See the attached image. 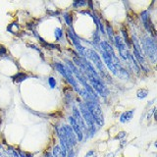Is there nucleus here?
<instances>
[{"instance_id":"1","label":"nucleus","mask_w":157,"mask_h":157,"mask_svg":"<svg viewBox=\"0 0 157 157\" xmlns=\"http://www.w3.org/2000/svg\"><path fill=\"white\" fill-rule=\"evenodd\" d=\"M80 112L81 115L82 117L83 121L86 123V126L87 128V132H88V136H93L96 132V127L94 126V120H93V117L91 116L90 112L88 111L87 107L86 105V103L81 102L80 103Z\"/></svg>"},{"instance_id":"2","label":"nucleus","mask_w":157,"mask_h":157,"mask_svg":"<svg viewBox=\"0 0 157 157\" xmlns=\"http://www.w3.org/2000/svg\"><path fill=\"white\" fill-rule=\"evenodd\" d=\"M86 105L88 111L90 112L91 116L93 117L94 123L98 127H102L104 125V118H103L102 110L97 102L94 101H86Z\"/></svg>"},{"instance_id":"3","label":"nucleus","mask_w":157,"mask_h":157,"mask_svg":"<svg viewBox=\"0 0 157 157\" xmlns=\"http://www.w3.org/2000/svg\"><path fill=\"white\" fill-rule=\"evenodd\" d=\"M142 45H144L145 54L149 57L151 62L154 64L156 60V44L154 39L151 37H144V39L142 40Z\"/></svg>"},{"instance_id":"4","label":"nucleus","mask_w":157,"mask_h":157,"mask_svg":"<svg viewBox=\"0 0 157 157\" xmlns=\"http://www.w3.org/2000/svg\"><path fill=\"white\" fill-rule=\"evenodd\" d=\"M56 68H57V70L59 71V73L61 74V75L66 78V80L71 83V85L74 86V88L78 92L80 91V90H78V83H77V82H76V80L74 78V77H73V74H72V72L69 70V68H67V67H65V66H63L62 64H60V63H57L56 64Z\"/></svg>"},{"instance_id":"5","label":"nucleus","mask_w":157,"mask_h":157,"mask_svg":"<svg viewBox=\"0 0 157 157\" xmlns=\"http://www.w3.org/2000/svg\"><path fill=\"white\" fill-rule=\"evenodd\" d=\"M86 54H87V56L90 57L91 60L93 61V63L95 64V66L97 67L98 70L100 71V73L102 74V76L103 77H107V73L105 71V68H104V66H103L102 61H101L99 55H98V54L95 51L90 50H90H86Z\"/></svg>"},{"instance_id":"6","label":"nucleus","mask_w":157,"mask_h":157,"mask_svg":"<svg viewBox=\"0 0 157 157\" xmlns=\"http://www.w3.org/2000/svg\"><path fill=\"white\" fill-rule=\"evenodd\" d=\"M64 132H65V139L67 141V144L70 148H74L78 144V140L75 135V132L72 130V128L69 125H64Z\"/></svg>"},{"instance_id":"7","label":"nucleus","mask_w":157,"mask_h":157,"mask_svg":"<svg viewBox=\"0 0 157 157\" xmlns=\"http://www.w3.org/2000/svg\"><path fill=\"white\" fill-rule=\"evenodd\" d=\"M86 77L88 78V81L90 82L91 86H92L91 87L93 88V90H95L101 96H104V97L107 96V94H108V90H107L106 86H105L104 85H103L102 81H97V80H95L94 78L91 77V76H90V75H86Z\"/></svg>"},{"instance_id":"8","label":"nucleus","mask_w":157,"mask_h":157,"mask_svg":"<svg viewBox=\"0 0 157 157\" xmlns=\"http://www.w3.org/2000/svg\"><path fill=\"white\" fill-rule=\"evenodd\" d=\"M75 121L77 122V124L78 125V127L81 128V130L82 132L83 135H86V136H88V132H87V128L86 126V123L83 121L82 117L81 115V112L80 110H78V108L74 106L73 107V116H72Z\"/></svg>"},{"instance_id":"9","label":"nucleus","mask_w":157,"mask_h":157,"mask_svg":"<svg viewBox=\"0 0 157 157\" xmlns=\"http://www.w3.org/2000/svg\"><path fill=\"white\" fill-rule=\"evenodd\" d=\"M114 42L116 44V46L119 50L120 55L122 56V58L124 59L125 61H128V56H129V52H128L127 46L124 42V40L120 37V36H114Z\"/></svg>"},{"instance_id":"10","label":"nucleus","mask_w":157,"mask_h":157,"mask_svg":"<svg viewBox=\"0 0 157 157\" xmlns=\"http://www.w3.org/2000/svg\"><path fill=\"white\" fill-rule=\"evenodd\" d=\"M68 121H69V123H70V125H69V126L72 128V130L74 131V132H75L78 141V142L82 141V140H83V134H82V132L81 130V128L78 127V125L77 124V122L75 121V119H74L72 116H70V117L68 118Z\"/></svg>"},{"instance_id":"11","label":"nucleus","mask_w":157,"mask_h":157,"mask_svg":"<svg viewBox=\"0 0 157 157\" xmlns=\"http://www.w3.org/2000/svg\"><path fill=\"white\" fill-rule=\"evenodd\" d=\"M67 33H68L69 37H70V38L72 39V41H73V43H74V45L76 46L77 50H78V52H80L81 55L86 56V49H85V47H82V45L80 43V40H78V38L75 36V34H74V33L71 31L70 29H68Z\"/></svg>"},{"instance_id":"12","label":"nucleus","mask_w":157,"mask_h":157,"mask_svg":"<svg viewBox=\"0 0 157 157\" xmlns=\"http://www.w3.org/2000/svg\"><path fill=\"white\" fill-rule=\"evenodd\" d=\"M100 50H101V49H100ZM101 55H102V58H103V61H104V63L106 64L107 68L111 71L112 74H114V75L116 76V69H115L114 64H113V62H112L111 57L103 50H101Z\"/></svg>"},{"instance_id":"13","label":"nucleus","mask_w":157,"mask_h":157,"mask_svg":"<svg viewBox=\"0 0 157 157\" xmlns=\"http://www.w3.org/2000/svg\"><path fill=\"white\" fill-rule=\"evenodd\" d=\"M135 114V110H128L123 112L121 116H120V122L123 123V124H126V123L130 122L132 120V116Z\"/></svg>"},{"instance_id":"14","label":"nucleus","mask_w":157,"mask_h":157,"mask_svg":"<svg viewBox=\"0 0 157 157\" xmlns=\"http://www.w3.org/2000/svg\"><path fill=\"white\" fill-rule=\"evenodd\" d=\"M134 54H135V59H136V60L139 61V63H140V65L141 66V68L144 69L146 72H148V69H147V67H146V62L144 60V55H142L141 53H140L135 48H134Z\"/></svg>"},{"instance_id":"15","label":"nucleus","mask_w":157,"mask_h":157,"mask_svg":"<svg viewBox=\"0 0 157 157\" xmlns=\"http://www.w3.org/2000/svg\"><path fill=\"white\" fill-rule=\"evenodd\" d=\"M140 17H141L142 22H144V24L145 29L150 33V27L148 26V18H149V16H148V11H146V10H145V11L141 12Z\"/></svg>"},{"instance_id":"16","label":"nucleus","mask_w":157,"mask_h":157,"mask_svg":"<svg viewBox=\"0 0 157 157\" xmlns=\"http://www.w3.org/2000/svg\"><path fill=\"white\" fill-rule=\"evenodd\" d=\"M7 31L9 33H14V34H16L20 32V26H19V24L17 22H14V23H11L9 25V26L7 27Z\"/></svg>"},{"instance_id":"17","label":"nucleus","mask_w":157,"mask_h":157,"mask_svg":"<svg viewBox=\"0 0 157 157\" xmlns=\"http://www.w3.org/2000/svg\"><path fill=\"white\" fill-rule=\"evenodd\" d=\"M51 153H52V156L53 157H63L61 147H60V145H59V144L53 145L52 150H51Z\"/></svg>"},{"instance_id":"18","label":"nucleus","mask_w":157,"mask_h":157,"mask_svg":"<svg viewBox=\"0 0 157 157\" xmlns=\"http://www.w3.org/2000/svg\"><path fill=\"white\" fill-rule=\"evenodd\" d=\"M28 78V76L26 75V74H24V73H18L16 76H14V82H23L24 80H26V78Z\"/></svg>"},{"instance_id":"19","label":"nucleus","mask_w":157,"mask_h":157,"mask_svg":"<svg viewBox=\"0 0 157 157\" xmlns=\"http://www.w3.org/2000/svg\"><path fill=\"white\" fill-rule=\"evenodd\" d=\"M136 94H137V97L142 99V98H145L147 96V94H148V90H145V88H141V90H137Z\"/></svg>"},{"instance_id":"20","label":"nucleus","mask_w":157,"mask_h":157,"mask_svg":"<svg viewBox=\"0 0 157 157\" xmlns=\"http://www.w3.org/2000/svg\"><path fill=\"white\" fill-rule=\"evenodd\" d=\"M85 5H87V2L82 1V0H76V1L73 3V6L75 7V8H78V7H81V6H85Z\"/></svg>"},{"instance_id":"21","label":"nucleus","mask_w":157,"mask_h":157,"mask_svg":"<svg viewBox=\"0 0 157 157\" xmlns=\"http://www.w3.org/2000/svg\"><path fill=\"white\" fill-rule=\"evenodd\" d=\"M54 33H55V37H56L57 40H59V39H60L62 37V36H63V32H62V29L60 28H56Z\"/></svg>"},{"instance_id":"22","label":"nucleus","mask_w":157,"mask_h":157,"mask_svg":"<svg viewBox=\"0 0 157 157\" xmlns=\"http://www.w3.org/2000/svg\"><path fill=\"white\" fill-rule=\"evenodd\" d=\"M85 157H97V152L94 149H90L85 154Z\"/></svg>"},{"instance_id":"23","label":"nucleus","mask_w":157,"mask_h":157,"mask_svg":"<svg viewBox=\"0 0 157 157\" xmlns=\"http://www.w3.org/2000/svg\"><path fill=\"white\" fill-rule=\"evenodd\" d=\"M63 17H64V19H65V21H66V23H67L68 26L72 27V17L70 16V15L67 14V13H65V14L63 15Z\"/></svg>"},{"instance_id":"24","label":"nucleus","mask_w":157,"mask_h":157,"mask_svg":"<svg viewBox=\"0 0 157 157\" xmlns=\"http://www.w3.org/2000/svg\"><path fill=\"white\" fill-rule=\"evenodd\" d=\"M126 136H127V132H118V135L115 136L114 139L115 140H124Z\"/></svg>"},{"instance_id":"25","label":"nucleus","mask_w":157,"mask_h":157,"mask_svg":"<svg viewBox=\"0 0 157 157\" xmlns=\"http://www.w3.org/2000/svg\"><path fill=\"white\" fill-rule=\"evenodd\" d=\"M107 33H108V36H109L110 39L114 42V36H113V31H112L111 26H107Z\"/></svg>"},{"instance_id":"26","label":"nucleus","mask_w":157,"mask_h":157,"mask_svg":"<svg viewBox=\"0 0 157 157\" xmlns=\"http://www.w3.org/2000/svg\"><path fill=\"white\" fill-rule=\"evenodd\" d=\"M48 82H49V85H50V86L52 88H54L56 86V82H55V78H48Z\"/></svg>"},{"instance_id":"27","label":"nucleus","mask_w":157,"mask_h":157,"mask_svg":"<svg viewBox=\"0 0 157 157\" xmlns=\"http://www.w3.org/2000/svg\"><path fill=\"white\" fill-rule=\"evenodd\" d=\"M76 156V152L74 150V148H71L70 150H68L66 157H75Z\"/></svg>"},{"instance_id":"28","label":"nucleus","mask_w":157,"mask_h":157,"mask_svg":"<svg viewBox=\"0 0 157 157\" xmlns=\"http://www.w3.org/2000/svg\"><path fill=\"white\" fill-rule=\"evenodd\" d=\"M6 53H7L6 48H5L4 46H0V55H5Z\"/></svg>"},{"instance_id":"29","label":"nucleus","mask_w":157,"mask_h":157,"mask_svg":"<svg viewBox=\"0 0 157 157\" xmlns=\"http://www.w3.org/2000/svg\"><path fill=\"white\" fill-rule=\"evenodd\" d=\"M126 144H127V140H121V141H120V147H124V146H126Z\"/></svg>"},{"instance_id":"30","label":"nucleus","mask_w":157,"mask_h":157,"mask_svg":"<svg viewBox=\"0 0 157 157\" xmlns=\"http://www.w3.org/2000/svg\"><path fill=\"white\" fill-rule=\"evenodd\" d=\"M43 157H53L51 151H45V153H44V156Z\"/></svg>"},{"instance_id":"31","label":"nucleus","mask_w":157,"mask_h":157,"mask_svg":"<svg viewBox=\"0 0 157 157\" xmlns=\"http://www.w3.org/2000/svg\"><path fill=\"white\" fill-rule=\"evenodd\" d=\"M121 157H125V156H121Z\"/></svg>"}]
</instances>
